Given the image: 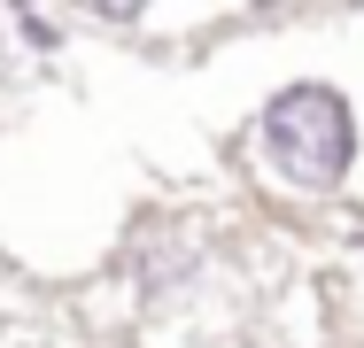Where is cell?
<instances>
[{
    "mask_svg": "<svg viewBox=\"0 0 364 348\" xmlns=\"http://www.w3.org/2000/svg\"><path fill=\"white\" fill-rule=\"evenodd\" d=\"M240 163L264 194L279 202H333L349 194L364 163V109L341 77H279L256 109H248V132H240Z\"/></svg>",
    "mask_w": 364,
    "mask_h": 348,
    "instance_id": "cell-1",
    "label": "cell"
},
{
    "mask_svg": "<svg viewBox=\"0 0 364 348\" xmlns=\"http://www.w3.org/2000/svg\"><path fill=\"white\" fill-rule=\"evenodd\" d=\"M194 278H202V240L194 232L155 224V232L132 240V294H140V310H178L194 294Z\"/></svg>",
    "mask_w": 364,
    "mask_h": 348,
    "instance_id": "cell-2",
    "label": "cell"
},
{
    "mask_svg": "<svg viewBox=\"0 0 364 348\" xmlns=\"http://www.w3.org/2000/svg\"><path fill=\"white\" fill-rule=\"evenodd\" d=\"M0 23H8L31 55H63V39H70V16H47V8H8Z\"/></svg>",
    "mask_w": 364,
    "mask_h": 348,
    "instance_id": "cell-3",
    "label": "cell"
}]
</instances>
